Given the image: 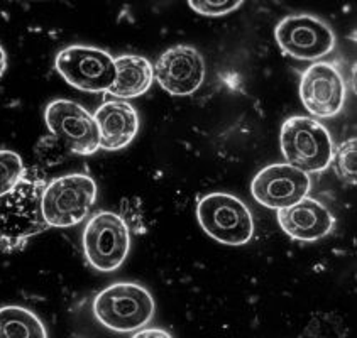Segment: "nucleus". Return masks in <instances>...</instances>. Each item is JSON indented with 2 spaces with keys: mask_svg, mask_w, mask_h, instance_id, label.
Wrapping results in <instances>:
<instances>
[{
  "mask_svg": "<svg viewBox=\"0 0 357 338\" xmlns=\"http://www.w3.org/2000/svg\"><path fill=\"white\" fill-rule=\"evenodd\" d=\"M154 78L174 97H188L205 79L204 56L193 46L178 45L166 49L153 66Z\"/></svg>",
  "mask_w": 357,
  "mask_h": 338,
  "instance_id": "12",
  "label": "nucleus"
},
{
  "mask_svg": "<svg viewBox=\"0 0 357 338\" xmlns=\"http://www.w3.org/2000/svg\"><path fill=\"white\" fill-rule=\"evenodd\" d=\"M275 36L283 53L301 61L324 58L335 46V36L331 26L310 14L284 17L276 26Z\"/></svg>",
  "mask_w": 357,
  "mask_h": 338,
  "instance_id": "8",
  "label": "nucleus"
},
{
  "mask_svg": "<svg viewBox=\"0 0 357 338\" xmlns=\"http://www.w3.org/2000/svg\"><path fill=\"white\" fill-rule=\"evenodd\" d=\"M132 338H173L166 330L161 328H144L139 330L132 335Z\"/></svg>",
  "mask_w": 357,
  "mask_h": 338,
  "instance_id": "21",
  "label": "nucleus"
},
{
  "mask_svg": "<svg viewBox=\"0 0 357 338\" xmlns=\"http://www.w3.org/2000/svg\"><path fill=\"white\" fill-rule=\"evenodd\" d=\"M97 200V185L89 174L71 173L51 180L41 194V215L47 226L78 225Z\"/></svg>",
  "mask_w": 357,
  "mask_h": 338,
  "instance_id": "3",
  "label": "nucleus"
},
{
  "mask_svg": "<svg viewBox=\"0 0 357 338\" xmlns=\"http://www.w3.org/2000/svg\"><path fill=\"white\" fill-rule=\"evenodd\" d=\"M197 14L202 15H225L231 14L236 9H239L242 2H208V0H202V2H188Z\"/></svg>",
  "mask_w": 357,
  "mask_h": 338,
  "instance_id": "20",
  "label": "nucleus"
},
{
  "mask_svg": "<svg viewBox=\"0 0 357 338\" xmlns=\"http://www.w3.org/2000/svg\"><path fill=\"white\" fill-rule=\"evenodd\" d=\"M337 173L351 185H356V137L347 139L335 154Z\"/></svg>",
  "mask_w": 357,
  "mask_h": 338,
  "instance_id": "18",
  "label": "nucleus"
},
{
  "mask_svg": "<svg viewBox=\"0 0 357 338\" xmlns=\"http://www.w3.org/2000/svg\"><path fill=\"white\" fill-rule=\"evenodd\" d=\"M300 98L315 117H334L346 103V82L335 63L317 61L303 71Z\"/></svg>",
  "mask_w": 357,
  "mask_h": 338,
  "instance_id": "10",
  "label": "nucleus"
},
{
  "mask_svg": "<svg viewBox=\"0 0 357 338\" xmlns=\"http://www.w3.org/2000/svg\"><path fill=\"white\" fill-rule=\"evenodd\" d=\"M54 66L71 86L90 93L109 91L116 82L114 58L100 47H65L56 54Z\"/></svg>",
  "mask_w": 357,
  "mask_h": 338,
  "instance_id": "7",
  "label": "nucleus"
},
{
  "mask_svg": "<svg viewBox=\"0 0 357 338\" xmlns=\"http://www.w3.org/2000/svg\"><path fill=\"white\" fill-rule=\"evenodd\" d=\"M322 320L320 323H317V320L312 321L300 338H344L346 335L342 323H331L328 316H322Z\"/></svg>",
  "mask_w": 357,
  "mask_h": 338,
  "instance_id": "19",
  "label": "nucleus"
},
{
  "mask_svg": "<svg viewBox=\"0 0 357 338\" xmlns=\"http://www.w3.org/2000/svg\"><path fill=\"white\" fill-rule=\"evenodd\" d=\"M47 129L54 137L65 142L71 153L90 156L100 149L98 129L86 109L71 100H53L45 110Z\"/></svg>",
  "mask_w": 357,
  "mask_h": 338,
  "instance_id": "9",
  "label": "nucleus"
},
{
  "mask_svg": "<svg viewBox=\"0 0 357 338\" xmlns=\"http://www.w3.org/2000/svg\"><path fill=\"white\" fill-rule=\"evenodd\" d=\"M6 70H7V53L2 47V45H0V78H2V75L6 73Z\"/></svg>",
  "mask_w": 357,
  "mask_h": 338,
  "instance_id": "22",
  "label": "nucleus"
},
{
  "mask_svg": "<svg viewBox=\"0 0 357 338\" xmlns=\"http://www.w3.org/2000/svg\"><path fill=\"white\" fill-rule=\"evenodd\" d=\"M70 153L71 151L68 149V146L51 134L47 137H43L38 142V146H36V164L46 171V168H53V166L61 164L68 158Z\"/></svg>",
  "mask_w": 357,
  "mask_h": 338,
  "instance_id": "17",
  "label": "nucleus"
},
{
  "mask_svg": "<svg viewBox=\"0 0 357 338\" xmlns=\"http://www.w3.org/2000/svg\"><path fill=\"white\" fill-rule=\"evenodd\" d=\"M93 121L98 129V146L104 151L124 149L139 130L136 109L126 100L102 103L93 115Z\"/></svg>",
  "mask_w": 357,
  "mask_h": 338,
  "instance_id": "14",
  "label": "nucleus"
},
{
  "mask_svg": "<svg viewBox=\"0 0 357 338\" xmlns=\"http://www.w3.org/2000/svg\"><path fill=\"white\" fill-rule=\"evenodd\" d=\"M312 180L307 173L287 162L269 164L254 176L251 192L254 200L266 208L281 210L295 205L310 192Z\"/></svg>",
  "mask_w": 357,
  "mask_h": 338,
  "instance_id": "11",
  "label": "nucleus"
},
{
  "mask_svg": "<svg viewBox=\"0 0 357 338\" xmlns=\"http://www.w3.org/2000/svg\"><path fill=\"white\" fill-rule=\"evenodd\" d=\"M47 183L45 169L26 166L15 151L0 149V252H19L50 229L39 208Z\"/></svg>",
  "mask_w": 357,
  "mask_h": 338,
  "instance_id": "1",
  "label": "nucleus"
},
{
  "mask_svg": "<svg viewBox=\"0 0 357 338\" xmlns=\"http://www.w3.org/2000/svg\"><path fill=\"white\" fill-rule=\"evenodd\" d=\"M281 151L287 164L307 174L327 169L334 159V142L327 127L303 115L287 118L281 127Z\"/></svg>",
  "mask_w": 357,
  "mask_h": 338,
  "instance_id": "4",
  "label": "nucleus"
},
{
  "mask_svg": "<svg viewBox=\"0 0 357 338\" xmlns=\"http://www.w3.org/2000/svg\"><path fill=\"white\" fill-rule=\"evenodd\" d=\"M116 65V82L107 93L127 100L144 95L151 89L154 79L153 65L148 58L137 54H121L114 58Z\"/></svg>",
  "mask_w": 357,
  "mask_h": 338,
  "instance_id": "15",
  "label": "nucleus"
},
{
  "mask_svg": "<svg viewBox=\"0 0 357 338\" xmlns=\"http://www.w3.org/2000/svg\"><path fill=\"white\" fill-rule=\"evenodd\" d=\"M129 249V229L117 213H95L83 230V252L92 268L100 272H112L121 268Z\"/></svg>",
  "mask_w": 357,
  "mask_h": 338,
  "instance_id": "6",
  "label": "nucleus"
},
{
  "mask_svg": "<svg viewBox=\"0 0 357 338\" xmlns=\"http://www.w3.org/2000/svg\"><path fill=\"white\" fill-rule=\"evenodd\" d=\"M202 229L225 245H244L252 238L251 210L239 198L229 193H210L197 206Z\"/></svg>",
  "mask_w": 357,
  "mask_h": 338,
  "instance_id": "5",
  "label": "nucleus"
},
{
  "mask_svg": "<svg viewBox=\"0 0 357 338\" xmlns=\"http://www.w3.org/2000/svg\"><path fill=\"white\" fill-rule=\"evenodd\" d=\"M93 315L114 332H139L153 320L154 300L137 282H114L95 296Z\"/></svg>",
  "mask_w": 357,
  "mask_h": 338,
  "instance_id": "2",
  "label": "nucleus"
},
{
  "mask_svg": "<svg viewBox=\"0 0 357 338\" xmlns=\"http://www.w3.org/2000/svg\"><path fill=\"white\" fill-rule=\"evenodd\" d=\"M280 226L300 242H315L327 237L335 225L331 210L313 198H303L288 208L278 210Z\"/></svg>",
  "mask_w": 357,
  "mask_h": 338,
  "instance_id": "13",
  "label": "nucleus"
},
{
  "mask_svg": "<svg viewBox=\"0 0 357 338\" xmlns=\"http://www.w3.org/2000/svg\"><path fill=\"white\" fill-rule=\"evenodd\" d=\"M0 338H47L39 316L22 306L0 308Z\"/></svg>",
  "mask_w": 357,
  "mask_h": 338,
  "instance_id": "16",
  "label": "nucleus"
}]
</instances>
